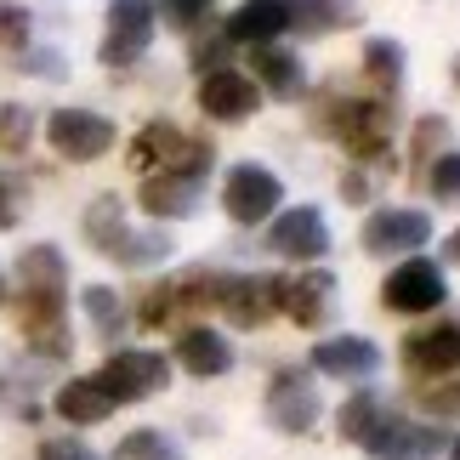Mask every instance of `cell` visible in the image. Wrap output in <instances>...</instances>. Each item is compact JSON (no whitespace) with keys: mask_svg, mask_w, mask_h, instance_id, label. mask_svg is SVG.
<instances>
[{"mask_svg":"<svg viewBox=\"0 0 460 460\" xmlns=\"http://www.w3.org/2000/svg\"><path fill=\"white\" fill-rule=\"evenodd\" d=\"M80 307H85V318L97 324V335H119V330H126L119 290H109V285H85V290H80Z\"/></svg>","mask_w":460,"mask_h":460,"instance_id":"cell-28","label":"cell"},{"mask_svg":"<svg viewBox=\"0 0 460 460\" xmlns=\"http://www.w3.org/2000/svg\"><path fill=\"white\" fill-rule=\"evenodd\" d=\"M12 222V210H6V176H0V227Z\"/></svg>","mask_w":460,"mask_h":460,"instance_id":"cell-39","label":"cell"},{"mask_svg":"<svg viewBox=\"0 0 460 460\" xmlns=\"http://www.w3.org/2000/svg\"><path fill=\"white\" fill-rule=\"evenodd\" d=\"M364 75H369V85H376L381 102H393V97L403 92V46L386 40V34L364 40Z\"/></svg>","mask_w":460,"mask_h":460,"instance_id":"cell-26","label":"cell"},{"mask_svg":"<svg viewBox=\"0 0 460 460\" xmlns=\"http://www.w3.org/2000/svg\"><path fill=\"white\" fill-rule=\"evenodd\" d=\"M455 80H460V63H455Z\"/></svg>","mask_w":460,"mask_h":460,"instance_id":"cell-42","label":"cell"},{"mask_svg":"<svg viewBox=\"0 0 460 460\" xmlns=\"http://www.w3.org/2000/svg\"><path fill=\"white\" fill-rule=\"evenodd\" d=\"M268 251L290 256V261H318L330 251V222L318 205H296V210H279L268 222Z\"/></svg>","mask_w":460,"mask_h":460,"instance_id":"cell-12","label":"cell"},{"mask_svg":"<svg viewBox=\"0 0 460 460\" xmlns=\"http://www.w3.org/2000/svg\"><path fill=\"white\" fill-rule=\"evenodd\" d=\"M381 364L386 358L369 335H324V341L313 347V369L330 376V381H369Z\"/></svg>","mask_w":460,"mask_h":460,"instance_id":"cell-17","label":"cell"},{"mask_svg":"<svg viewBox=\"0 0 460 460\" xmlns=\"http://www.w3.org/2000/svg\"><path fill=\"white\" fill-rule=\"evenodd\" d=\"M386 410H381V398L369 393V386H358V393H352L347 403H341V415H335V432L347 438V444H364L369 438V427H376Z\"/></svg>","mask_w":460,"mask_h":460,"instance_id":"cell-27","label":"cell"},{"mask_svg":"<svg viewBox=\"0 0 460 460\" xmlns=\"http://www.w3.org/2000/svg\"><path fill=\"white\" fill-rule=\"evenodd\" d=\"M17 285L63 296L68 290V261H63L58 244H23V256H17Z\"/></svg>","mask_w":460,"mask_h":460,"instance_id":"cell-25","label":"cell"},{"mask_svg":"<svg viewBox=\"0 0 460 460\" xmlns=\"http://www.w3.org/2000/svg\"><path fill=\"white\" fill-rule=\"evenodd\" d=\"M0 307H6V273H0Z\"/></svg>","mask_w":460,"mask_h":460,"instance_id":"cell-41","label":"cell"},{"mask_svg":"<svg viewBox=\"0 0 460 460\" xmlns=\"http://www.w3.org/2000/svg\"><path fill=\"white\" fill-rule=\"evenodd\" d=\"M279 199H285V182H279L268 165H256V159H244V165H234V171L222 176V210L239 227L273 222L279 217Z\"/></svg>","mask_w":460,"mask_h":460,"instance_id":"cell-5","label":"cell"},{"mask_svg":"<svg viewBox=\"0 0 460 460\" xmlns=\"http://www.w3.org/2000/svg\"><path fill=\"white\" fill-rule=\"evenodd\" d=\"M427 403H432L438 415H455L460 410V386H438V393H427Z\"/></svg>","mask_w":460,"mask_h":460,"instance_id":"cell-37","label":"cell"},{"mask_svg":"<svg viewBox=\"0 0 460 460\" xmlns=\"http://www.w3.org/2000/svg\"><path fill=\"white\" fill-rule=\"evenodd\" d=\"M290 29V17H285V0H239L234 17L222 23V40L227 46H273L279 34Z\"/></svg>","mask_w":460,"mask_h":460,"instance_id":"cell-20","label":"cell"},{"mask_svg":"<svg viewBox=\"0 0 460 460\" xmlns=\"http://www.w3.org/2000/svg\"><path fill=\"white\" fill-rule=\"evenodd\" d=\"M251 63H256V92H268V97H302V85H307V68L296 51H279V46H256L251 51Z\"/></svg>","mask_w":460,"mask_h":460,"instance_id":"cell-24","label":"cell"},{"mask_svg":"<svg viewBox=\"0 0 460 460\" xmlns=\"http://www.w3.org/2000/svg\"><path fill=\"white\" fill-rule=\"evenodd\" d=\"M51 403H58V415L68 420V427H97V420H109V415H114V398L102 393V381H97V376H75V381H63Z\"/></svg>","mask_w":460,"mask_h":460,"instance_id":"cell-23","label":"cell"},{"mask_svg":"<svg viewBox=\"0 0 460 460\" xmlns=\"http://www.w3.org/2000/svg\"><path fill=\"white\" fill-rule=\"evenodd\" d=\"M176 364H182L188 376H199V381H217V376L234 369V347H227V335H217V330L188 324L176 335Z\"/></svg>","mask_w":460,"mask_h":460,"instance_id":"cell-21","label":"cell"},{"mask_svg":"<svg viewBox=\"0 0 460 460\" xmlns=\"http://www.w3.org/2000/svg\"><path fill=\"white\" fill-rule=\"evenodd\" d=\"M126 159L143 176H159V171H182V176H210V159H217V148L205 143V137H188L182 126H171V119H148L143 131L131 137Z\"/></svg>","mask_w":460,"mask_h":460,"instance_id":"cell-3","label":"cell"},{"mask_svg":"<svg viewBox=\"0 0 460 460\" xmlns=\"http://www.w3.org/2000/svg\"><path fill=\"white\" fill-rule=\"evenodd\" d=\"M17 68H34V75H46V80H63V58H58V51H23Z\"/></svg>","mask_w":460,"mask_h":460,"instance_id":"cell-36","label":"cell"},{"mask_svg":"<svg viewBox=\"0 0 460 460\" xmlns=\"http://www.w3.org/2000/svg\"><path fill=\"white\" fill-rule=\"evenodd\" d=\"M29 34H34L29 12L12 6V0H0V58H23V51H29Z\"/></svg>","mask_w":460,"mask_h":460,"instance_id":"cell-31","label":"cell"},{"mask_svg":"<svg viewBox=\"0 0 460 460\" xmlns=\"http://www.w3.org/2000/svg\"><path fill=\"white\" fill-rule=\"evenodd\" d=\"M369 460H438L449 449L444 427H427V420H403V415H381L364 438Z\"/></svg>","mask_w":460,"mask_h":460,"instance_id":"cell-8","label":"cell"},{"mask_svg":"<svg viewBox=\"0 0 460 460\" xmlns=\"http://www.w3.org/2000/svg\"><path fill=\"white\" fill-rule=\"evenodd\" d=\"M330 302H335V273L330 268H307V273L285 279V290H279V313H285L290 324H302V330L324 324Z\"/></svg>","mask_w":460,"mask_h":460,"instance_id":"cell-19","label":"cell"},{"mask_svg":"<svg viewBox=\"0 0 460 460\" xmlns=\"http://www.w3.org/2000/svg\"><path fill=\"white\" fill-rule=\"evenodd\" d=\"M17 330L40 358H68V330H63V296L46 290H17Z\"/></svg>","mask_w":460,"mask_h":460,"instance_id":"cell-15","label":"cell"},{"mask_svg":"<svg viewBox=\"0 0 460 460\" xmlns=\"http://www.w3.org/2000/svg\"><path fill=\"white\" fill-rule=\"evenodd\" d=\"M199 199H205V182H199V176H182V171L143 176V193H137V205H143L154 222H188V217H199Z\"/></svg>","mask_w":460,"mask_h":460,"instance_id":"cell-16","label":"cell"},{"mask_svg":"<svg viewBox=\"0 0 460 460\" xmlns=\"http://www.w3.org/2000/svg\"><path fill=\"white\" fill-rule=\"evenodd\" d=\"M318 131H330L352 159H386L393 154V102L381 97H324Z\"/></svg>","mask_w":460,"mask_h":460,"instance_id":"cell-2","label":"cell"},{"mask_svg":"<svg viewBox=\"0 0 460 460\" xmlns=\"http://www.w3.org/2000/svg\"><path fill=\"white\" fill-rule=\"evenodd\" d=\"M109 460H182V449H176L165 432L137 427V432H126V438L114 444V455H109Z\"/></svg>","mask_w":460,"mask_h":460,"instance_id":"cell-29","label":"cell"},{"mask_svg":"<svg viewBox=\"0 0 460 460\" xmlns=\"http://www.w3.org/2000/svg\"><path fill=\"white\" fill-rule=\"evenodd\" d=\"M444 256H449L455 268H460V227H455V234H449V244H444Z\"/></svg>","mask_w":460,"mask_h":460,"instance_id":"cell-38","label":"cell"},{"mask_svg":"<svg viewBox=\"0 0 460 460\" xmlns=\"http://www.w3.org/2000/svg\"><path fill=\"white\" fill-rule=\"evenodd\" d=\"M427 188H432V199H438V205H455V199H460V148H449V154H438V159H432Z\"/></svg>","mask_w":460,"mask_h":460,"instance_id":"cell-32","label":"cell"},{"mask_svg":"<svg viewBox=\"0 0 460 460\" xmlns=\"http://www.w3.org/2000/svg\"><path fill=\"white\" fill-rule=\"evenodd\" d=\"M34 460H97V455L85 449L80 438H46V444H40V455H34Z\"/></svg>","mask_w":460,"mask_h":460,"instance_id":"cell-35","label":"cell"},{"mask_svg":"<svg viewBox=\"0 0 460 460\" xmlns=\"http://www.w3.org/2000/svg\"><path fill=\"white\" fill-rule=\"evenodd\" d=\"M137 318H143V330L171 324V318H176V290H171V279H165V285H148V296H143V307H137Z\"/></svg>","mask_w":460,"mask_h":460,"instance_id":"cell-34","label":"cell"},{"mask_svg":"<svg viewBox=\"0 0 460 460\" xmlns=\"http://www.w3.org/2000/svg\"><path fill=\"white\" fill-rule=\"evenodd\" d=\"M449 460H460V438H449Z\"/></svg>","mask_w":460,"mask_h":460,"instance_id":"cell-40","label":"cell"},{"mask_svg":"<svg viewBox=\"0 0 460 460\" xmlns=\"http://www.w3.org/2000/svg\"><path fill=\"white\" fill-rule=\"evenodd\" d=\"M97 381H102V393L114 398V410L119 403H143L171 381V358L165 352H148V347H119L114 358L97 369Z\"/></svg>","mask_w":460,"mask_h":460,"instance_id":"cell-6","label":"cell"},{"mask_svg":"<svg viewBox=\"0 0 460 460\" xmlns=\"http://www.w3.org/2000/svg\"><path fill=\"white\" fill-rule=\"evenodd\" d=\"M279 290H285V279H279V273H227L217 307L227 313V324L256 330V324H268V318L279 313Z\"/></svg>","mask_w":460,"mask_h":460,"instance_id":"cell-11","label":"cell"},{"mask_svg":"<svg viewBox=\"0 0 460 460\" xmlns=\"http://www.w3.org/2000/svg\"><path fill=\"white\" fill-rule=\"evenodd\" d=\"M444 296H449V279H444V268H438L432 256H410V261H398V268L381 279V307L403 313V318L438 313Z\"/></svg>","mask_w":460,"mask_h":460,"instance_id":"cell-4","label":"cell"},{"mask_svg":"<svg viewBox=\"0 0 460 460\" xmlns=\"http://www.w3.org/2000/svg\"><path fill=\"white\" fill-rule=\"evenodd\" d=\"M199 109H205V119H217V126H244V119L261 109V92L239 68H217V75L199 80Z\"/></svg>","mask_w":460,"mask_h":460,"instance_id":"cell-13","label":"cell"},{"mask_svg":"<svg viewBox=\"0 0 460 460\" xmlns=\"http://www.w3.org/2000/svg\"><path fill=\"white\" fill-rule=\"evenodd\" d=\"M285 17L302 40H324V34L358 23V0H285Z\"/></svg>","mask_w":460,"mask_h":460,"instance_id":"cell-22","label":"cell"},{"mask_svg":"<svg viewBox=\"0 0 460 460\" xmlns=\"http://www.w3.org/2000/svg\"><path fill=\"white\" fill-rule=\"evenodd\" d=\"M154 17H165L171 29H182V34H193L210 17V0H159L154 6Z\"/></svg>","mask_w":460,"mask_h":460,"instance_id":"cell-33","label":"cell"},{"mask_svg":"<svg viewBox=\"0 0 460 460\" xmlns=\"http://www.w3.org/2000/svg\"><path fill=\"white\" fill-rule=\"evenodd\" d=\"M154 29H159V17H154L148 0H114L109 29H102V46H97V63L102 68H131L154 46Z\"/></svg>","mask_w":460,"mask_h":460,"instance_id":"cell-7","label":"cell"},{"mask_svg":"<svg viewBox=\"0 0 460 460\" xmlns=\"http://www.w3.org/2000/svg\"><path fill=\"white\" fill-rule=\"evenodd\" d=\"M318 381H307L302 369H279L268 386V427L273 432H307L318 420Z\"/></svg>","mask_w":460,"mask_h":460,"instance_id":"cell-14","label":"cell"},{"mask_svg":"<svg viewBox=\"0 0 460 460\" xmlns=\"http://www.w3.org/2000/svg\"><path fill=\"white\" fill-rule=\"evenodd\" d=\"M114 119H102L92 109H58L46 119V143L58 148L63 159H75V165H92V159H102L114 148Z\"/></svg>","mask_w":460,"mask_h":460,"instance_id":"cell-9","label":"cell"},{"mask_svg":"<svg viewBox=\"0 0 460 460\" xmlns=\"http://www.w3.org/2000/svg\"><path fill=\"white\" fill-rule=\"evenodd\" d=\"M427 239H432V217H427V210H403V205L369 210V222H364V234H358V244H364L369 256H410Z\"/></svg>","mask_w":460,"mask_h":460,"instance_id":"cell-10","label":"cell"},{"mask_svg":"<svg viewBox=\"0 0 460 460\" xmlns=\"http://www.w3.org/2000/svg\"><path fill=\"white\" fill-rule=\"evenodd\" d=\"M34 143V114L23 102H0V154H29Z\"/></svg>","mask_w":460,"mask_h":460,"instance_id":"cell-30","label":"cell"},{"mask_svg":"<svg viewBox=\"0 0 460 460\" xmlns=\"http://www.w3.org/2000/svg\"><path fill=\"white\" fill-rule=\"evenodd\" d=\"M403 369L420 381H438L460 369V324H432V330H415L403 341Z\"/></svg>","mask_w":460,"mask_h":460,"instance_id":"cell-18","label":"cell"},{"mask_svg":"<svg viewBox=\"0 0 460 460\" xmlns=\"http://www.w3.org/2000/svg\"><path fill=\"white\" fill-rule=\"evenodd\" d=\"M85 239H92L97 256L119 261V268H154V261L171 256V239L159 234V227H131L126 205H119L114 193L92 199V210H85Z\"/></svg>","mask_w":460,"mask_h":460,"instance_id":"cell-1","label":"cell"}]
</instances>
